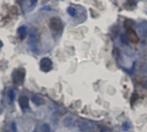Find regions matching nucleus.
<instances>
[{
  "label": "nucleus",
  "instance_id": "obj_10",
  "mask_svg": "<svg viewBox=\"0 0 147 132\" xmlns=\"http://www.w3.org/2000/svg\"><path fill=\"white\" fill-rule=\"evenodd\" d=\"M50 126L48 123H42L40 126H36L33 132H50Z\"/></svg>",
  "mask_w": 147,
  "mask_h": 132
},
{
  "label": "nucleus",
  "instance_id": "obj_1",
  "mask_svg": "<svg viewBox=\"0 0 147 132\" xmlns=\"http://www.w3.org/2000/svg\"><path fill=\"white\" fill-rule=\"evenodd\" d=\"M39 38H40V36H39V32H38L37 29H36V28L31 29V30L30 32L29 39H28V44L31 48V49H34L37 46Z\"/></svg>",
  "mask_w": 147,
  "mask_h": 132
},
{
  "label": "nucleus",
  "instance_id": "obj_7",
  "mask_svg": "<svg viewBox=\"0 0 147 132\" xmlns=\"http://www.w3.org/2000/svg\"><path fill=\"white\" fill-rule=\"evenodd\" d=\"M24 77H25V73L24 70L18 69L16 70L13 74H12V78H13V81L15 84H22L24 80Z\"/></svg>",
  "mask_w": 147,
  "mask_h": 132
},
{
  "label": "nucleus",
  "instance_id": "obj_17",
  "mask_svg": "<svg viewBox=\"0 0 147 132\" xmlns=\"http://www.w3.org/2000/svg\"><path fill=\"white\" fill-rule=\"evenodd\" d=\"M13 98H14V93H13V92H11V101L13 100Z\"/></svg>",
  "mask_w": 147,
  "mask_h": 132
},
{
  "label": "nucleus",
  "instance_id": "obj_3",
  "mask_svg": "<svg viewBox=\"0 0 147 132\" xmlns=\"http://www.w3.org/2000/svg\"><path fill=\"white\" fill-rule=\"evenodd\" d=\"M49 27L55 33H61L63 29V24L58 17H52L49 21Z\"/></svg>",
  "mask_w": 147,
  "mask_h": 132
},
{
  "label": "nucleus",
  "instance_id": "obj_9",
  "mask_svg": "<svg viewBox=\"0 0 147 132\" xmlns=\"http://www.w3.org/2000/svg\"><path fill=\"white\" fill-rule=\"evenodd\" d=\"M76 121H75L74 117L72 116H67L64 118L63 120V125L67 128H69V127H73L74 124H75Z\"/></svg>",
  "mask_w": 147,
  "mask_h": 132
},
{
  "label": "nucleus",
  "instance_id": "obj_2",
  "mask_svg": "<svg viewBox=\"0 0 147 132\" xmlns=\"http://www.w3.org/2000/svg\"><path fill=\"white\" fill-rule=\"evenodd\" d=\"M76 123L82 132H89L93 129V126H94V123L91 121L82 118L78 119L76 122Z\"/></svg>",
  "mask_w": 147,
  "mask_h": 132
},
{
  "label": "nucleus",
  "instance_id": "obj_6",
  "mask_svg": "<svg viewBox=\"0 0 147 132\" xmlns=\"http://www.w3.org/2000/svg\"><path fill=\"white\" fill-rule=\"evenodd\" d=\"M126 37L128 41H130L132 43H138L139 42V37L137 35L136 31L131 28H126Z\"/></svg>",
  "mask_w": 147,
  "mask_h": 132
},
{
  "label": "nucleus",
  "instance_id": "obj_14",
  "mask_svg": "<svg viewBox=\"0 0 147 132\" xmlns=\"http://www.w3.org/2000/svg\"><path fill=\"white\" fill-rule=\"evenodd\" d=\"M131 127V123H130L129 121H125V122L123 123V125H122V129H123L124 131H127L128 129H130Z\"/></svg>",
  "mask_w": 147,
  "mask_h": 132
},
{
  "label": "nucleus",
  "instance_id": "obj_13",
  "mask_svg": "<svg viewBox=\"0 0 147 132\" xmlns=\"http://www.w3.org/2000/svg\"><path fill=\"white\" fill-rule=\"evenodd\" d=\"M67 11V14L69 16H71V17H75L76 14V10L75 8H73V7H68Z\"/></svg>",
  "mask_w": 147,
  "mask_h": 132
},
{
  "label": "nucleus",
  "instance_id": "obj_4",
  "mask_svg": "<svg viewBox=\"0 0 147 132\" xmlns=\"http://www.w3.org/2000/svg\"><path fill=\"white\" fill-rule=\"evenodd\" d=\"M36 0H21L20 5L24 13L30 12L36 5Z\"/></svg>",
  "mask_w": 147,
  "mask_h": 132
},
{
  "label": "nucleus",
  "instance_id": "obj_21",
  "mask_svg": "<svg viewBox=\"0 0 147 132\" xmlns=\"http://www.w3.org/2000/svg\"><path fill=\"white\" fill-rule=\"evenodd\" d=\"M3 132H9L8 130H5V131H3Z\"/></svg>",
  "mask_w": 147,
  "mask_h": 132
},
{
  "label": "nucleus",
  "instance_id": "obj_8",
  "mask_svg": "<svg viewBox=\"0 0 147 132\" xmlns=\"http://www.w3.org/2000/svg\"><path fill=\"white\" fill-rule=\"evenodd\" d=\"M18 104L22 110H26L29 108V99L25 96H21L18 98Z\"/></svg>",
  "mask_w": 147,
  "mask_h": 132
},
{
  "label": "nucleus",
  "instance_id": "obj_20",
  "mask_svg": "<svg viewBox=\"0 0 147 132\" xmlns=\"http://www.w3.org/2000/svg\"><path fill=\"white\" fill-rule=\"evenodd\" d=\"M2 46H3V42L0 41V47H2Z\"/></svg>",
  "mask_w": 147,
  "mask_h": 132
},
{
  "label": "nucleus",
  "instance_id": "obj_5",
  "mask_svg": "<svg viewBox=\"0 0 147 132\" xmlns=\"http://www.w3.org/2000/svg\"><path fill=\"white\" fill-rule=\"evenodd\" d=\"M52 67H53V62L52 60L48 58V57H45V58H42L40 61V68L42 72H49L51 69H52Z\"/></svg>",
  "mask_w": 147,
  "mask_h": 132
},
{
  "label": "nucleus",
  "instance_id": "obj_12",
  "mask_svg": "<svg viewBox=\"0 0 147 132\" xmlns=\"http://www.w3.org/2000/svg\"><path fill=\"white\" fill-rule=\"evenodd\" d=\"M18 36H20L21 39H24V37L27 35V28L25 26H21L18 29Z\"/></svg>",
  "mask_w": 147,
  "mask_h": 132
},
{
  "label": "nucleus",
  "instance_id": "obj_18",
  "mask_svg": "<svg viewBox=\"0 0 147 132\" xmlns=\"http://www.w3.org/2000/svg\"><path fill=\"white\" fill-rule=\"evenodd\" d=\"M12 129H13V131L16 132V126H15V123H12Z\"/></svg>",
  "mask_w": 147,
  "mask_h": 132
},
{
  "label": "nucleus",
  "instance_id": "obj_16",
  "mask_svg": "<svg viewBox=\"0 0 147 132\" xmlns=\"http://www.w3.org/2000/svg\"><path fill=\"white\" fill-rule=\"evenodd\" d=\"M101 132H111V129H107V128H105L101 130Z\"/></svg>",
  "mask_w": 147,
  "mask_h": 132
},
{
  "label": "nucleus",
  "instance_id": "obj_15",
  "mask_svg": "<svg viewBox=\"0 0 147 132\" xmlns=\"http://www.w3.org/2000/svg\"><path fill=\"white\" fill-rule=\"evenodd\" d=\"M127 4L131 5H135V0H127Z\"/></svg>",
  "mask_w": 147,
  "mask_h": 132
},
{
  "label": "nucleus",
  "instance_id": "obj_19",
  "mask_svg": "<svg viewBox=\"0 0 147 132\" xmlns=\"http://www.w3.org/2000/svg\"><path fill=\"white\" fill-rule=\"evenodd\" d=\"M144 87L147 88V80H146V82H145V84H144Z\"/></svg>",
  "mask_w": 147,
  "mask_h": 132
},
{
  "label": "nucleus",
  "instance_id": "obj_11",
  "mask_svg": "<svg viewBox=\"0 0 147 132\" xmlns=\"http://www.w3.org/2000/svg\"><path fill=\"white\" fill-rule=\"evenodd\" d=\"M31 100H32V102H33L36 105H43V104H44V100H43V98H42L41 97L36 96V95L32 96Z\"/></svg>",
  "mask_w": 147,
  "mask_h": 132
}]
</instances>
